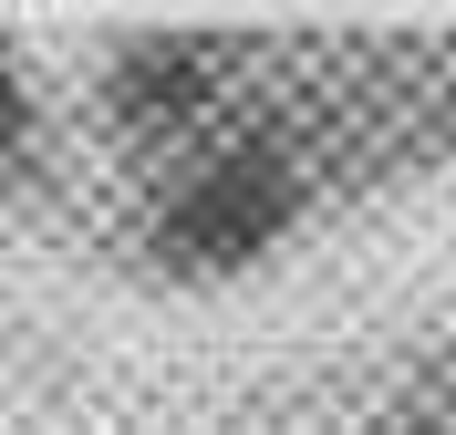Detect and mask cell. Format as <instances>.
Returning <instances> with one entry per match:
<instances>
[{"instance_id": "cell-1", "label": "cell", "mask_w": 456, "mask_h": 435, "mask_svg": "<svg viewBox=\"0 0 456 435\" xmlns=\"http://www.w3.org/2000/svg\"><path fill=\"white\" fill-rule=\"evenodd\" d=\"M312 176H415L456 145V42H373L290 125Z\"/></svg>"}, {"instance_id": "cell-2", "label": "cell", "mask_w": 456, "mask_h": 435, "mask_svg": "<svg viewBox=\"0 0 456 435\" xmlns=\"http://www.w3.org/2000/svg\"><path fill=\"white\" fill-rule=\"evenodd\" d=\"M312 207V156L290 125H249V135L208 145L198 166L156 197V260L187 280H228V270L270 260Z\"/></svg>"}, {"instance_id": "cell-3", "label": "cell", "mask_w": 456, "mask_h": 435, "mask_svg": "<svg viewBox=\"0 0 456 435\" xmlns=\"http://www.w3.org/2000/svg\"><path fill=\"white\" fill-rule=\"evenodd\" d=\"M228 73H239V42H218V31H145L104 62V115L135 145H176L187 125L218 115Z\"/></svg>"}, {"instance_id": "cell-4", "label": "cell", "mask_w": 456, "mask_h": 435, "mask_svg": "<svg viewBox=\"0 0 456 435\" xmlns=\"http://www.w3.org/2000/svg\"><path fill=\"white\" fill-rule=\"evenodd\" d=\"M11 166H31V93H21V73H0V176Z\"/></svg>"}]
</instances>
